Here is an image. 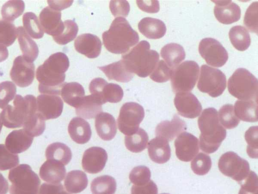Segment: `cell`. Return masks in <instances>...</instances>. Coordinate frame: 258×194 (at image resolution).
<instances>
[{
    "instance_id": "obj_1",
    "label": "cell",
    "mask_w": 258,
    "mask_h": 194,
    "mask_svg": "<svg viewBox=\"0 0 258 194\" xmlns=\"http://www.w3.org/2000/svg\"><path fill=\"white\" fill-rule=\"evenodd\" d=\"M69 65V60L65 54L57 52L50 56L36 70L39 91L42 94H60L65 72Z\"/></svg>"
},
{
    "instance_id": "obj_2",
    "label": "cell",
    "mask_w": 258,
    "mask_h": 194,
    "mask_svg": "<svg viewBox=\"0 0 258 194\" xmlns=\"http://www.w3.org/2000/svg\"><path fill=\"white\" fill-rule=\"evenodd\" d=\"M103 43L106 49L115 54L128 52L139 40L138 33L122 17L116 18L109 29L102 34Z\"/></svg>"
},
{
    "instance_id": "obj_3",
    "label": "cell",
    "mask_w": 258,
    "mask_h": 194,
    "mask_svg": "<svg viewBox=\"0 0 258 194\" xmlns=\"http://www.w3.org/2000/svg\"><path fill=\"white\" fill-rule=\"evenodd\" d=\"M198 123L201 131L200 149L208 154L214 153L226 136V130L220 123L217 111L214 108L204 109Z\"/></svg>"
},
{
    "instance_id": "obj_4",
    "label": "cell",
    "mask_w": 258,
    "mask_h": 194,
    "mask_svg": "<svg viewBox=\"0 0 258 194\" xmlns=\"http://www.w3.org/2000/svg\"><path fill=\"white\" fill-rule=\"evenodd\" d=\"M13 106L7 105L1 114L3 124L9 128L23 127L37 113L36 98L31 94L25 96L17 94Z\"/></svg>"
},
{
    "instance_id": "obj_5",
    "label": "cell",
    "mask_w": 258,
    "mask_h": 194,
    "mask_svg": "<svg viewBox=\"0 0 258 194\" xmlns=\"http://www.w3.org/2000/svg\"><path fill=\"white\" fill-rule=\"evenodd\" d=\"M121 59L132 73L140 77H146L154 69L159 61V55L156 51L150 50L148 41L142 40L126 54L122 55Z\"/></svg>"
},
{
    "instance_id": "obj_6",
    "label": "cell",
    "mask_w": 258,
    "mask_h": 194,
    "mask_svg": "<svg viewBox=\"0 0 258 194\" xmlns=\"http://www.w3.org/2000/svg\"><path fill=\"white\" fill-rule=\"evenodd\" d=\"M228 90L230 94L240 100L257 101V79L245 68H238L234 71L228 79Z\"/></svg>"
},
{
    "instance_id": "obj_7",
    "label": "cell",
    "mask_w": 258,
    "mask_h": 194,
    "mask_svg": "<svg viewBox=\"0 0 258 194\" xmlns=\"http://www.w3.org/2000/svg\"><path fill=\"white\" fill-rule=\"evenodd\" d=\"M12 194H37L40 180L28 164H20L9 173Z\"/></svg>"
},
{
    "instance_id": "obj_8",
    "label": "cell",
    "mask_w": 258,
    "mask_h": 194,
    "mask_svg": "<svg viewBox=\"0 0 258 194\" xmlns=\"http://www.w3.org/2000/svg\"><path fill=\"white\" fill-rule=\"evenodd\" d=\"M199 65L194 61H185L172 69L171 84L175 93L189 92L199 77Z\"/></svg>"
},
{
    "instance_id": "obj_9",
    "label": "cell",
    "mask_w": 258,
    "mask_h": 194,
    "mask_svg": "<svg viewBox=\"0 0 258 194\" xmlns=\"http://www.w3.org/2000/svg\"><path fill=\"white\" fill-rule=\"evenodd\" d=\"M226 87V76L221 70L205 64L201 66L197 84L200 91L216 98L222 94Z\"/></svg>"
},
{
    "instance_id": "obj_10",
    "label": "cell",
    "mask_w": 258,
    "mask_h": 194,
    "mask_svg": "<svg viewBox=\"0 0 258 194\" xmlns=\"http://www.w3.org/2000/svg\"><path fill=\"white\" fill-rule=\"evenodd\" d=\"M218 165L223 175L239 183L247 176L250 171L248 162L231 151L227 152L220 157Z\"/></svg>"
},
{
    "instance_id": "obj_11",
    "label": "cell",
    "mask_w": 258,
    "mask_h": 194,
    "mask_svg": "<svg viewBox=\"0 0 258 194\" xmlns=\"http://www.w3.org/2000/svg\"><path fill=\"white\" fill-rule=\"evenodd\" d=\"M145 116L143 107L135 102L124 104L117 119L119 131L125 135L136 132Z\"/></svg>"
},
{
    "instance_id": "obj_12",
    "label": "cell",
    "mask_w": 258,
    "mask_h": 194,
    "mask_svg": "<svg viewBox=\"0 0 258 194\" xmlns=\"http://www.w3.org/2000/svg\"><path fill=\"white\" fill-rule=\"evenodd\" d=\"M199 52L208 65L215 67L223 66L228 59L226 49L219 41L213 38L202 39L199 43Z\"/></svg>"
},
{
    "instance_id": "obj_13",
    "label": "cell",
    "mask_w": 258,
    "mask_h": 194,
    "mask_svg": "<svg viewBox=\"0 0 258 194\" xmlns=\"http://www.w3.org/2000/svg\"><path fill=\"white\" fill-rule=\"evenodd\" d=\"M89 91L96 98L101 104L107 102H119L123 96L122 88L115 83H108L102 78L93 79L89 84Z\"/></svg>"
},
{
    "instance_id": "obj_14",
    "label": "cell",
    "mask_w": 258,
    "mask_h": 194,
    "mask_svg": "<svg viewBox=\"0 0 258 194\" xmlns=\"http://www.w3.org/2000/svg\"><path fill=\"white\" fill-rule=\"evenodd\" d=\"M11 79L21 87L29 86L35 77V66L33 62L19 56L14 60L10 72Z\"/></svg>"
},
{
    "instance_id": "obj_15",
    "label": "cell",
    "mask_w": 258,
    "mask_h": 194,
    "mask_svg": "<svg viewBox=\"0 0 258 194\" xmlns=\"http://www.w3.org/2000/svg\"><path fill=\"white\" fill-rule=\"evenodd\" d=\"M37 112L45 121L55 119L61 114L63 103L56 95L42 94L36 99Z\"/></svg>"
},
{
    "instance_id": "obj_16",
    "label": "cell",
    "mask_w": 258,
    "mask_h": 194,
    "mask_svg": "<svg viewBox=\"0 0 258 194\" xmlns=\"http://www.w3.org/2000/svg\"><path fill=\"white\" fill-rule=\"evenodd\" d=\"M174 146L177 158L183 162L191 161L199 151V139L187 132H182L177 136Z\"/></svg>"
},
{
    "instance_id": "obj_17",
    "label": "cell",
    "mask_w": 258,
    "mask_h": 194,
    "mask_svg": "<svg viewBox=\"0 0 258 194\" xmlns=\"http://www.w3.org/2000/svg\"><path fill=\"white\" fill-rule=\"evenodd\" d=\"M174 104L178 114L185 118H195L202 112V107L200 102L190 92L176 93Z\"/></svg>"
},
{
    "instance_id": "obj_18",
    "label": "cell",
    "mask_w": 258,
    "mask_h": 194,
    "mask_svg": "<svg viewBox=\"0 0 258 194\" xmlns=\"http://www.w3.org/2000/svg\"><path fill=\"white\" fill-rule=\"evenodd\" d=\"M107 158V152L103 148L91 147L84 153L82 160V167L89 173H98L104 168Z\"/></svg>"
},
{
    "instance_id": "obj_19",
    "label": "cell",
    "mask_w": 258,
    "mask_h": 194,
    "mask_svg": "<svg viewBox=\"0 0 258 194\" xmlns=\"http://www.w3.org/2000/svg\"><path fill=\"white\" fill-rule=\"evenodd\" d=\"M61 16L60 11L49 6L44 8L39 14V22L43 32L52 37L59 35L64 28Z\"/></svg>"
},
{
    "instance_id": "obj_20",
    "label": "cell",
    "mask_w": 258,
    "mask_h": 194,
    "mask_svg": "<svg viewBox=\"0 0 258 194\" xmlns=\"http://www.w3.org/2000/svg\"><path fill=\"white\" fill-rule=\"evenodd\" d=\"M216 6L214 13L217 20L224 24L237 22L240 18L241 10L239 6L230 1H214Z\"/></svg>"
},
{
    "instance_id": "obj_21",
    "label": "cell",
    "mask_w": 258,
    "mask_h": 194,
    "mask_svg": "<svg viewBox=\"0 0 258 194\" xmlns=\"http://www.w3.org/2000/svg\"><path fill=\"white\" fill-rule=\"evenodd\" d=\"M76 50L86 57L93 59L97 58L100 54L102 44L100 39L90 33L79 35L75 40Z\"/></svg>"
},
{
    "instance_id": "obj_22",
    "label": "cell",
    "mask_w": 258,
    "mask_h": 194,
    "mask_svg": "<svg viewBox=\"0 0 258 194\" xmlns=\"http://www.w3.org/2000/svg\"><path fill=\"white\" fill-rule=\"evenodd\" d=\"M186 129V123L177 115H174L171 121L165 120L160 122L155 129L156 137L171 141Z\"/></svg>"
},
{
    "instance_id": "obj_23",
    "label": "cell",
    "mask_w": 258,
    "mask_h": 194,
    "mask_svg": "<svg viewBox=\"0 0 258 194\" xmlns=\"http://www.w3.org/2000/svg\"><path fill=\"white\" fill-rule=\"evenodd\" d=\"M33 140V137L23 129L14 130L7 136L5 145L10 152L17 154L28 149Z\"/></svg>"
},
{
    "instance_id": "obj_24",
    "label": "cell",
    "mask_w": 258,
    "mask_h": 194,
    "mask_svg": "<svg viewBox=\"0 0 258 194\" xmlns=\"http://www.w3.org/2000/svg\"><path fill=\"white\" fill-rule=\"evenodd\" d=\"M66 174L64 165L54 160H47L39 170V175L41 179L52 183H59L64 179Z\"/></svg>"
},
{
    "instance_id": "obj_25",
    "label": "cell",
    "mask_w": 258,
    "mask_h": 194,
    "mask_svg": "<svg viewBox=\"0 0 258 194\" xmlns=\"http://www.w3.org/2000/svg\"><path fill=\"white\" fill-rule=\"evenodd\" d=\"M148 152L151 160L158 164L167 162L171 157L168 141L159 137H156L149 142Z\"/></svg>"
},
{
    "instance_id": "obj_26",
    "label": "cell",
    "mask_w": 258,
    "mask_h": 194,
    "mask_svg": "<svg viewBox=\"0 0 258 194\" xmlns=\"http://www.w3.org/2000/svg\"><path fill=\"white\" fill-rule=\"evenodd\" d=\"M95 126L98 135L104 140H111L117 132L114 118L106 112H101L96 116Z\"/></svg>"
},
{
    "instance_id": "obj_27",
    "label": "cell",
    "mask_w": 258,
    "mask_h": 194,
    "mask_svg": "<svg viewBox=\"0 0 258 194\" xmlns=\"http://www.w3.org/2000/svg\"><path fill=\"white\" fill-rule=\"evenodd\" d=\"M71 138L77 143L84 144L90 139L92 131L89 123L81 117H74L68 125Z\"/></svg>"
},
{
    "instance_id": "obj_28",
    "label": "cell",
    "mask_w": 258,
    "mask_h": 194,
    "mask_svg": "<svg viewBox=\"0 0 258 194\" xmlns=\"http://www.w3.org/2000/svg\"><path fill=\"white\" fill-rule=\"evenodd\" d=\"M98 68L104 72L108 79L114 80L118 82H127L133 78L134 75L122 59Z\"/></svg>"
},
{
    "instance_id": "obj_29",
    "label": "cell",
    "mask_w": 258,
    "mask_h": 194,
    "mask_svg": "<svg viewBox=\"0 0 258 194\" xmlns=\"http://www.w3.org/2000/svg\"><path fill=\"white\" fill-rule=\"evenodd\" d=\"M140 32L148 38L159 39L166 33V27L164 23L160 19L145 17L138 24Z\"/></svg>"
},
{
    "instance_id": "obj_30",
    "label": "cell",
    "mask_w": 258,
    "mask_h": 194,
    "mask_svg": "<svg viewBox=\"0 0 258 194\" xmlns=\"http://www.w3.org/2000/svg\"><path fill=\"white\" fill-rule=\"evenodd\" d=\"M102 111V104L92 94L84 96L76 108V114L85 119H91Z\"/></svg>"
},
{
    "instance_id": "obj_31",
    "label": "cell",
    "mask_w": 258,
    "mask_h": 194,
    "mask_svg": "<svg viewBox=\"0 0 258 194\" xmlns=\"http://www.w3.org/2000/svg\"><path fill=\"white\" fill-rule=\"evenodd\" d=\"M234 113L240 120L248 122L258 120L257 101L253 100H237L234 104Z\"/></svg>"
},
{
    "instance_id": "obj_32",
    "label": "cell",
    "mask_w": 258,
    "mask_h": 194,
    "mask_svg": "<svg viewBox=\"0 0 258 194\" xmlns=\"http://www.w3.org/2000/svg\"><path fill=\"white\" fill-rule=\"evenodd\" d=\"M17 37L23 56L27 60L33 62L39 54L38 47L22 26L17 28Z\"/></svg>"
},
{
    "instance_id": "obj_33",
    "label": "cell",
    "mask_w": 258,
    "mask_h": 194,
    "mask_svg": "<svg viewBox=\"0 0 258 194\" xmlns=\"http://www.w3.org/2000/svg\"><path fill=\"white\" fill-rule=\"evenodd\" d=\"M160 54L165 62L172 69L178 66L185 57L183 47L176 43L165 45L161 48Z\"/></svg>"
},
{
    "instance_id": "obj_34",
    "label": "cell",
    "mask_w": 258,
    "mask_h": 194,
    "mask_svg": "<svg viewBox=\"0 0 258 194\" xmlns=\"http://www.w3.org/2000/svg\"><path fill=\"white\" fill-rule=\"evenodd\" d=\"M60 95L67 104L76 108L85 96V90L78 82H64L61 89Z\"/></svg>"
},
{
    "instance_id": "obj_35",
    "label": "cell",
    "mask_w": 258,
    "mask_h": 194,
    "mask_svg": "<svg viewBox=\"0 0 258 194\" xmlns=\"http://www.w3.org/2000/svg\"><path fill=\"white\" fill-rule=\"evenodd\" d=\"M45 157L47 160H56L66 165L71 160L72 154L71 149L66 144L56 142L47 147Z\"/></svg>"
},
{
    "instance_id": "obj_36",
    "label": "cell",
    "mask_w": 258,
    "mask_h": 194,
    "mask_svg": "<svg viewBox=\"0 0 258 194\" xmlns=\"http://www.w3.org/2000/svg\"><path fill=\"white\" fill-rule=\"evenodd\" d=\"M88 182L85 173L76 170L68 173L64 183L68 191L76 193L83 190L87 187Z\"/></svg>"
},
{
    "instance_id": "obj_37",
    "label": "cell",
    "mask_w": 258,
    "mask_h": 194,
    "mask_svg": "<svg viewBox=\"0 0 258 194\" xmlns=\"http://www.w3.org/2000/svg\"><path fill=\"white\" fill-rule=\"evenodd\" d=\"M229 37L232 45L239 51L247 50L251 43L248 30L240 25L233 26L230 29Z\"/></svg>"
},
{
    "instance_id": "obj_38",
    "label": "cell",
    "mask_w": 258,
    "mask_h": 194,
    "mask_svg": "<svg viewBox=\"0 0 258 194\" xmlns=\"http://www.w3.org/2000/svg\"><path fill=\"white\" fill-rule=\"evenodd\" d=\"M149 140L147 133L142 128H139L135 133L125 135L124 144L126 149L133 153H140L144 150Z\"/></svg>"
},
{
    "instance_id": "obj_39",
    "label": "cell",
    "mask_w": 258,
    "mask_h": 194,
    "mask_svg": "<svg viewBox=\"0 0 258 194\" xmlns=\"http://www.w3.org/2000/svg\"><path fill=\"white\" fill-rule=\"evenodd\" d=\"M116 188L115 179L106 175L95 178L91 184V189L93 194H113Z\"/></svg>"
},
{
    "instance_id": "obj_40",
    "label": "cell",
    "mask_w": 258,
    "mask_h": 194,
    "mask_svg": "<svg viewBox=\"0 0 258 194\" xmlns=\"http://www.w3.org/2000/svg\"><path fill=\"white\" fill-rule=\"evenodd\" d=\"M23 28L28 35L35 39L43 37L44 32L37 16L33 12L25 13L22 18Z\"/></svg>"
},
{
    "instance_id": "obj_41",
    "label": "cell",
    "mask_w": 258,
    "mask_h": 194,
    "mask_svg": "<svg viewBox=\"0 0 258 194\" xmlns=\"http://www.w3.org/2000/svg\"><path fill=\"white\" fill-rule=\"evenodd\" d=\"M24 10L23 1H9L3 5L1 14L4 20L11 22L21 15Z\"/></svg>"
},
{
    "instance_id": "obj_42",
    "label": "cell",
    "mask_w": 258,
    "mask_h": 194,
    "mask_svg": "<svg viewBox=\"0 0 258 194\" xmlns=\"http://www.w3.org/2000/svg\"><path fill=\"white\" fill-rule=\"evenodd\" d=\"M218 114L220 123L227 129L234 128L240 122V120L235 114L234 106L231 104L223 105Z\"/></svg>"
},
{
    "instance_id": "obj_43",
    "label": "cell",
    "mask_w": 258,
    "mask_h": 194,
    "mask_svg": "<svg viewBox=\"0 0 258 194\" xmlns=\"http://www.w3.org/2000/svg\"><path fill=\"white\" fill-rule=\"evenodd\" d=\"M17 37V29L11 22L0 20V43L6 46L12 45Z\"/></svg>"
},
{
    "instance_id": "obj_44",
    "label": "cell",
    "mask_w": 258,
    "mask_h": 194,
    "mask_svg": "<svg viewBox=\"0 0 258 194\" xmlns=\"http://www.w3.org/2000/svg\"><path fill=\"white\" fill-rule=\"evenodd\" d=\"M64 28L58 35L53 36V39L58 44L64 45L71 42L76 37L78 32V26L76 23L72 20L63 22Z\"/></svg>"
},
{
    "instance_id": "obj_45",
    "label": "cell",
    "mask_w": 258,
    "mask_h": 194,
    "mask_svg": "<svg viewBox=\"0 0 258 194\" xmlns=\"http://www.w3.org/2000/svg\"><path fill=\"white\" fill-rule=\"evenodd\" d=\"M190 166L191 170L197 175H205L211 168V159L208 155L200 153L192 160Z\"/></svg>"
},
{
    "instance_id": "obj_46",
    "label": "cell",
    "mask_w": 258,
    "mask_h": 194,
    "mask_svg": "<svg viewBox=\"0 0 258 194\" xmlns=\"http://www.w3.org/2000/svg\"><path fill=\"white\" fill-rule=\"evenodd\" d=\"M245 139L247 143L246 152L249 157L257 159L258 157V127H249L245 133Z\"/></svg>"
},
{
    "instance_id": "obj_47",
    "label": "cell",
    "mask_w": 258,
    "mask_h": 194,
    "mask_svg": "<svg viewBox=\"0 0 258 194\" xmlns=\"http://www.w3.org/2000/svg\"><path fill=\"white\" fill-rule=\"evenodd\" d=\"M243 23L250 31L257 34L258 32V2H253L247 9Z\"/></svg>"
},
{
    "instance_id": "obj_48",
    "label": "cell",
    "mask_w": 258,
    "mask_h": 194,
    "mask_svg": "<svg viewBox=\"0 0 258 194\" xmlns=\"http://www.w3.org/2000/svg\"><path fill=\"white\" fill-rule=\"evenodd\" d=\"M19 163L17 154L10 152L4 144H0V170L5 171L16 167Z\"/></svg>"
},
{
    "instance_id": "obj_49",
    "label": "cell",
    "mask_w": 258,
    "mask_h": 194,
    "mask_svg": "<svg viewBox=\"0 0 258 194\" xmlns=\"http://www.w3.org/2000/svg\"><path fill=\"white\" fill-rule=\"evenodd\" d=\"M172 69L163 60H160L151 73L150 77L156 82H166L171 77Z\"/></svg>"
},
{
    "instance_id": "obj_50",
    "label": "cell",
    "mask_w": 258,
    "mask_h": 194,
    "mask_svg": "<svg viewBox=\"0 0 258 194\" xmlns=\"http://www.w3.org/2000/svg\"><path fill=\"white\" fill-rule=\"evenodd\" d=\"M151 172L149 168L145 166L134 167L131 171L129 178L135 185L146 184L150 180Z\"/></svg>"
},
{
    "instance_id": "obj_51",
    "label": "cell",
    "mask_w": 258,
    "mask_h": 194,
    "mask_svg": "<svg viewBox=\"0 0 258 194\" xmlns=\"http://www.w3.org/2000/svg\"><path fill=\"white\" fill-rule=\"evenodd\" d=\"M16 87L11 81L0 83V108L4 109L15 97Z\"/></svg>"
},
{
    "instance_id": "obj_52",
    "label": "cell",
    "mask_w": 258,
    "mask_h": 194,
    "mask_svg": "<svg viewBox=\"0 0 258 194\" xmlns=\"http://www.w3.org/2000/svg\"><path fill=\"white\" fill-rule=\"evenodd\" d=\"M238 194H258V178L255 172L250 171L247 176L240 183Z\"/></svg>"
},
{
    "instance_id": "obj_53",
    "label": "cell",
    "mask_w": 258,
    "mask_h": 194,
    "mask_svg": "<svg viewBox=\"0 0 258 194\" xmlns=\"http://www.w3.org/2000/svg\"><path fill=\"white\" fill-rule=\"evenodd\" d=\"M109 9L114 17H127L130 6L126 1H111L109 3Z\"/></svg>"
},
{
    "instance_id": "obj_54",
    "label": "cell",
    "mask_w": 258,
    "mask_h": 194,
    "mask_svg": "<svg viewBox=\"0 0 258 194\" xmlns=\"http://www.w3.org/2000/svg\"><path fill=\"white\" fill-rule=\"evenodd\" d=\"M158 188L156 184L150 180L146 184L142 185H133L132 194H157Z\"/></svg>"
},
{
    "instance_id": "obj_55",
    "label": "cell",
    "mask_w": 258,
    "mask_h": 194,
    "mask_svg": "<svg viewBox=\"0 0 258 194\" xmlns=\"http://www.w3.org/2000/svg\"><path fill=\"white\" fill-rule=\"evenodd\" d=\"M137 4L142 11L149 13H156L160 10L158 1H137Z\"/></svg>"
},
{
    "instance_id": "obj_56",
    "label": "cell",
    "mask_w": 258,
    "mask_h": 194,
    "mask_svg": "<svg viewBox=\"0 0 258 194\" xmlns=\"http://www.w3.org/2000/svg\"><path fill=\"white\" fill-rule=\"evenodd\" d=\"M40 194H69L66 192L61 184H51L43 183Z\"/></svg>"
},
{
    "instance_id": "obj_57",
    "label": "cell",
    "mask_w": 258,
    "mask_h": 194,
    "mask_svg": "<svg viewBox=\"0 0 258 194\" xmlns=\"http://www.w3.org/2000/svg\"><path fill=\"white\" fill-rule=\"evenodd\" d=\"M49 7L51 9L60 11L71 6L73 1H47Z\"/></svg>"
},
{
    "instance_id": "obj_58",
    "label": "cell",
    "mask_w": 258,
    "mask_h": 194,
    "mask_svg": "<svg viewBox=\"0 0 258 194\" xmlns=\"http://www.w3.org/2000/svg\"><path fill=\"white\" fill-rule=\"evenodd\" d=\"M8 188V182L3 175L0 173V194L6 193Z\"/></svg>"
},
{
    "instance_id": "obj_59",
    "label": "cell",
    "mask_w": 258,
    "mask_h": 194,
    "mask_svg": "<svg viewBox=\"0 0 258 194\" xmlns=\"http://www.w3.org/2000/svg\"><path fill=\"white\" fill-rule=\"evenodd\" d=\"M9 56V52L6 46L0 43V62L6 60Z\"/></svg>"
},
{
    "instance_id": "obj_60",
    "label": "cell",
    "mask_w": 258,
    "mask_h": 194,
    "mask_svg": "<svg viewBox=\"0 0 258 194\" xmlns=\"http://www.w3.org/2000/svg\"><path fill=\"white\" fill-rule=\"evenodd\" d=\"M3 124L2 120H1V114H0V133H1L2 127H3Z\"/></svg>"
},
{
    "instance_id": "obj_61",
    "label": "cell",
    "mask_w": 258,
    "mask_h": 194,
    "mask_svg": "<svg viewBox=\"0 0 258 194\" xmlns=\"http://www.w3.org/2000/svg\"><path fill=\"white\" fill-rule=\"evenodd\" d=\"M161 194H168V193H161Z\"/></svg>"
}]
</instances>
